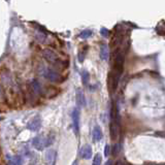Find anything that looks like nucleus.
Masks as SVG:
<instances>
[{
    "label": "nucleus",
    "mask_w": 165,
    "mask_h": 165,
    "mask_svg": "<svg viewBox=\"0 0 165 165\" xmlns=\"http://www.w3.org/2000/svg\"><path fill=\"white\" fill-rule=\"evenodd\" d=\"M101 160H102L101 155H100L99 153L96 154V156L94 157V160H93V165H100L101 164Z\"/></svg>",
    "instance_id": "nucleus-20"
},
{
    "label": "nucleus",
    "mask_w": 165,
    "mask_h": 165,
    "mask_svg": "<svg viewBox=\"0 0 165 165\" xmlns=\"http://www.w3.org/2000/svg\"><path fill=\"white\" fill-rule=\"evenodd\" d=\"M53 142H54L53 137H51L50 135H48V136H37L32 140L33 147L38 151H41L45 148L50 147Z\"/></svg>",
    "instance_id": "nucleus-3"
},
{
    "label": "nucleus",
    "mask_w": 165,
    "mask_h": 165,
    "mask_svg": "<svg viewBox=\"0 0 165 165\" xmlns=\"http://www.w3.org/2000/svg\"><path fill=\"white\" fill-rule=\"evenodd\" d=\"M22 164H23V159L21 156L12 157L9 161V165H22Z\"/></svg>",
    "instance_id": "nucleus-14"
},
{
    "label": "nucleus",
    "mask_w": 165,
    "mask_h": 165,
    "mask_svg": "<svg viewBox=\"0 0 165 165\" xmlns=\"http://www.w3.org/2000/svg\"><path fill=\"white\" fill-rule=\"evenodd\" d=\"M42 75L51 82H57L60 78V75H59L58 72L51 68H45L42 70Z\"/></svg>",
    "instance_id": "nucleus-7"
},
{
    "label": "nucleus",
    "mask_w": 165,
    "mask_h": 165,
    "mask_svg": "<svg viewBox=\"0 0 165 165\" xmlns=\"http://www.w3.org/2000/svg\"><path fill=\"white\" fill-rule=\"evenodd\" d=\"M92 31L90 30H85V31H82L80 33V37L81 38H84V39H86V38H89L90 36H92Z\"/></svg>",
    "instance_id": "nucleus-18"
},
{
    "label": "nucleus",
    "mask_w": 165,
    "mask_h": 165,
    "mask_svg": "<svg viewBox=\"0 0 165 165\" xmlns=\"http://www.w3.org/2000/svg\"><path fill=\"white\" fill-rule=\"evenodd\" d=\"M110 137L113 140H117L120 136V116H119V109L116 104H113L112 110H110Z\"/></svg>",
    "instance_id": "nucleus-1"
},
{
    "label": "nucleus",
    "mask_w": 165,
    "mask_h": 165,
    "mask_svg": "<svg viewBox=\"0 0 165 165\" xmlns=\"http://www.w3.org/2000/svg\"><path fill=\"white\" fill-rule=\"evenodd\" d=\"M115 165H130V164L127 163V162H126V161H124V160H119V161L116 162Z\"/></svg>",
    "instance_id": "nucleus-23"
},
{
    "label": "nucleus",
    "mask_w": 165,
    "mask_h": 165,
    "mask_svg": "<svg viewBox=\"0 0 165 165\" xmlns=\"http://www.w3.org/2000/svg\"><path fill=\"white\" fill-rule=\"evenodd\" d=\"M101 34L103 35V36L107 37V36L109 35V31L107 30V29H105V28H102V29H101Z\"/></svg>",
    "instance_id": "nucleus-21"
},
{
    "label": "nucleus",
    "mask_w": 165,
    "mask_h": 165,
    "mask_svg": "<svg viewBox=\"0 0 165 165\" xmlns=\"http://www.w3.org/2000/svg\"><path fill=\"white\" fill-rule=\"evenodd\" d=\"M72 165H78V164H77V161L75 160V161L74 162V163H72Z\"/></svg>",
    "instance_id": "nucleus-25"
},
{
    "label": "nucleus",
    "mask_w": 165,
    "mask_h": 165,
    "mask_svg": "<svg viewBox=\"0 0 165 165\" xmlns=\"http://www.w3.org/2000/svg\"><path fill=\"white\" fill-rule=\"evenodd\" d=\"M31 89L33 90L34 93H40V90H41L39 84L37 83L36 81H32L31 82Z\"/></svg>",
    "instance_id": "nucleus-17"
},
{
    "label": "nucleus",
    "mask_w": 165,
    "mask_h": 165,
    "mask_svg": "<svg viewBox=\"0 0 165 165\" xmlns=\"http://www.w3.org/2000/svg\"><path fill=\"white\" fill-rule=\"evenodd\" d=\"M89 78H90V74H89V72L87 71V70H83L82 71V81H83V84L85 86L88 85Z\"/></svg>",
    "instance_id": "nucleus-16"
},
{
    "label": "nucleus",
    "mask_w": 165,
    "mask_h": 165,
    "mask_svg": "<svg viewBox=\"0 0 165 165\" xmlns=\"http://www.w3.org/2000/svg\"><path fill=\"white\" fill-rule=\"evenodd\" d=\"M72 126H74V133L78 135L80 133V110L74 109L72 112Z\"/></svg>",
    "instance_id": "nucleus-8"
},
{
    "label": "nucleus",
    "mask_w": 165,
    "mask_h": 165,
    "mask_svg": "<svg viewBox=\"0 0 165 165\" xmlns=\"http://www.w3.org/2000/svg\"><path fill=\"white\" fill-rule=\"evenodd\" d=\"M119 81H120V78L117 77L112 71H110L109 74V77H107V88H109L110 93H113V92H115L117 90Z\"/></svg>",
    "instance_id": "nucleus-5"
},
{
    "label": "nucleus",
    "mask_w": 165,
    "mask_h": 165,
    "mask_svg": "<svg viewBox=\"0 0 165 165\" xmlns=\"http://www.w3.org/2000/svg\"><path fill=\"white\" fill-rule=\"evenodd\" d=\"M77 103L78 106H85L86 105V99H85V95H84V92L78 89L77 92Z\"/></svg>",
    "instance_id": "nucleus-12"
},
{
    "label": "nucleus",
    "mask_w": 165,
    "mask_h": 165,
    "mask_svg": "<svg viewBox=\"0 0 165 165\" xmlns=\"http://www.w3.org/2000/svg\"><path fill=\"white\" fill-rule=\"evenodd\" d=\"M123 40H124V30L121 28V26H119L118 28L116 27V32H113L110 45H112V48H116L123 42Z\"/></svg>",
    "instance_id": "nucleus-4"
},
{
    "label": "nucleus",
    "mask_w": 165,
    "mask_h": 165,
    "mask_svg": "<svg viewBox=\"0 0 165 165\" xmlns=\"http://www.w3.org/2000/svg\"><path fill=\"white\" fill-rule=\"evenodd\" d=\"M81 156L84 159H91L92 158V148L90 145H85L81 150Z\"/></svg>",
    "instance_id": "nucleus-10"
},
{
    "label": "nucleus",
    "mask_w": 165,
    "mask_h": 165,
    "mask_svg": "<svg viewBox=\"0 0 165 165\" xmlns=\"http://www.w3.org/2000/svg\"><path fill=\"white\" fill-rule=\"evenodd\" d=\"M109 151H110V147L109 145H105V149H104V155L105 156H109Z\"/></svg>",
    "instance_id": "nucleus-22"
},
{
    "label": "nucleus",
    "mask_w": 165,
    "mask_h": 165,
    "mask_svg": "<svg viewBox=\"0 0 165 165\" xmlns=\"http://www.w3.org/2000/svg\"><path fill=\"white\" fill-rule=\"evenodd\" d=\"M93 139L94 142H100V140L102 139V137H103V134H102V130L101 128H100L99 126H95L93 129Z\"/></svg>",
    "instance_id": "nucleus-11"
},
{
    "label": "nucleus",
    "mask_w": 165,
    "mask_h": 165,
    "mask_svg": "<svg viewBox=\"0 0 165 165\" xmlns=\"http://www.w3.org/2000/svg\"><path fill=\"white\" fill-rule=\"evenodd\" d=\"M86 53H87V48H85V51L83 50V48H81L80 50V53H78V61L82 63L85 60V56H86Z\"/></svg>",
    "instance_id": "nucleus-19"
},
{
    "label": "nucleus",
    "mask_w": 165,
    "mask_h": 165,
    "mask_svg": "<svg viewBox=\"0 0 165 165\" xmlns=\"http://www.w3.org/2000/svg\"><path fill=\"white\" fill-rule=\"evenodd\" d=\"M100 57L102 60H107V58H109V48H107L106 45H102L101 48H100Z\"/></svg>",
    "instance_id": "nucleus-15"
},
{
    "label": "nucleus",
    "mask_w": 165,
    "mask_h": 165,
    "mask_svg": "<svg viewBox=\"0 0 165 165\" xmlns=\"http://www.w3.org/2000/svg\"><path fill=\"white\" fill-rule=\"evenodd\" d=\"M55 158H56V152H55V151H53V150L48 151L47 155H45V159H47V162H48V165H51L53 163L54 160H55Z\"/></svg>",
    "instance_id": "nucleus-13"
},
{
    "label": "nucleus",
    "mask_w": 165,
    "mask_h": 165,
    "mask_svg": "<svg viewBox=\"0 0 165 165\" xmlns=\"http://www.w3.org/2000/svg\"><path fill=\"white\" fill-rule=\"evenodd\" d=\"M26 127H27V129H29V130H31V131H38L40 129V127H41V119H40L38 116L32 118L31 120L27 123Z\"/></svg>",
    "instance_id": "nucleus-6"
},
{
    "label": "nucleus",
    "mask_w": 165,
    "mask_h": 165,
    "mask_svg": "<svg viewBox=\"0 0 165 165\" xmlns=\"http://www.w3.org/2000/svg\"><path fill=\"white\" fill-rule=\"evenodd\" d=\"M113 69L112 72L117 77L120 78L124 70V54L122 52L113 53Z\"/></svg>",
    "instance_id": "nucleus-2"
},
{
    "label": "nucleus",
    "mask_w": 165,
    "mask_h": 165,
    "mask_svg": "<svg viewBox=\"0 0 165 165\" xmlns=\"http://www.w3.org/2000/svg\"><path fill=\"white\" fill-rule=\"evenodd\" d=\"M105 165H112V161H107V162H106V164H105Z\"/></svg>",
    "instance_id": "nucleus-24"
},
{
    "label": "nucleus",
    "mask_w": 165,
    "mask_h": 165,
    "mask_svg": "<svg viewBox=\"0 0 165 165\" xmlns=\"http://www.w3.org/2000/svg\"><path fill=\"white\" fill-rule=\"evenodd\" d=\"M44 56L48 61H50L51 63H53V64H56V63H58V62H60V59H59V57L57 56V54H55L51 50H45Z\"/></svg>",
    "instance_id": "nucleus-9"
}]
</instances>
